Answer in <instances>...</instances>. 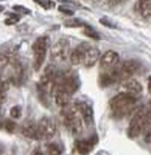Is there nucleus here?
<instances>
[{
  "mask_svg": "<svg viewBox=\"0 0 151 155\" xmlns=\"http://www.w3.org/2000/svg\"><path fill=\"white\" fill-rule=\"evenodd\" d=\"M111 114L117 118H123L130 114L136 107V96H133L127 92H119L112 96L108 102Z\"/></svg>",
  "mask_w": 151,
  "mask_h": 155,
  "instance_id": "1",
  "label": "nucleus"
},
{
  "mask_svg": "<svg viewBox=\"0 0 151 155\" xmlns=\"http://www.w3.org/2000/svg\"><path fill=\"white\" fill-rule=\"evenodd\" d=\"M151 124V103L142 106L138 111L134 114L133 119L130 122L127 130V135L130 138H136L147 130V127Z\"/></svg>",
  "mask_w": 151,
  "mask_h": 155,
  "instance_id": "2",
  "label": "nucleus"
},
{
  "mask_svg": "<svg viewBox=\"0 0 151 155\" xmlns=\"http://www.w3.org/2000/svg\"><path fill=\"white\" fill-rule=\"evenodd\" d=\"M63 120H64V124L66 127L68 128L70 131L72 132L74 135H79L82 134L83 131V119L80 116V112L76 104H72V106H66L63 108Z\"/></svg>",
  "mask_w": 151,
  "mask_h": 155,
  "instance_id": "3",
  "label": "nucleus"
},
{
  "mask_svg": "<svg viewBox=\"0 0 151 155\" xmlns=\"http://www.w3.org/2000/svg\"><path fill=\"white\" fill-rule=\"evenodd\" d=\"M48 50V38L39 36L32 44V51H34V67L35 71H39L41 66L44 64L46 55Z\"/></svg>",
  "mask_w": 151,
  "mask_h": 155,
  "instance_id": "4",
  "label": "nucleus"
},
{
  "mask_svg": "<svg viewBox=\"0 0 151 155\" xmlns=\"http://www.w3.org/2000/svg\"><path fill=\"white\" fill-rule=\"evenodd\" d=\"M56 132V124L51 118H41L38 123V132H36V139L38 140H48L55 135Z\"/></svg>",
  "mask_w": 151,
  "mask_h": 155,
  "instance_id": "5",
  "label": "nucleus"
},
{
  "mask_svg": "<svg viewBox=\"0 0 151 155\" xmlns=\"http://www.w3.org/2000/svg\"><path fill=\"white\" fill-rule=\"evenodd\" d=\"M51 59L54 62H63L70 56V41L67 39H59L50 51Z\"/></svg>",
  "mask_w": 151,
  "mask_h": 155,
  "instance_id": "6",
  "label": "nucleus"
},
{
  "mask_svg": "<svg viewBox=\"0 0 151 155\" xmlns=\"http://www.w3.org/2000/svg\"><path fill=\"white\" fill-rule=\"evenodd\" d=\"M139 70H140V64L136 60H126L120 66H117L119 82H122L124 79H128V78H133Z\"/></svg>",
  "mask_w": 151,
  "mask_h": 155,
  "instance_id": "7",
  "label": "nucleus"
},
{
  "mask_svg": "<svg viewBox=\"0 0 151 155\" xmlns=\"http://www.w3.org/2000/svg\"><path fill=\"white\" fill-rule=\"evenodd\" d=\"M120 87H122V92H127L133 96H138L140 95L143 91L142 84L138 82L134 78H128V79H124L120 82Z\"/></svg>",
  "mask_w": 151,
  "mask_h": 155,
  "instance_id": "8",
  "label": "nucleus"
},
{
  "mask_svg": "<svg viewBox=\"0 0 151 155\" xmlns=\"http://www.w3.org/2000/svg\"><path fill=\"white\" fill-rule=\"evenodd\" d=\"M99 62H100V67L104 70H110L112 67H115L119 62V55H118L115 51H106V52L100 56V59H99Z\"/></svg>",
  "mask_w": 151,
  "mask_h": 155,
  "instance_id": "9",
  "label": "nucleus"
},
{
  "mask_svg": "<svg viewBox=\"0 0 151 155\" xmlns=\"http://www.w3.org/2000/svg\"><path fill=\"white\" fill-rule=\"evenodd\" d=\"M99 59H100V51L94 46H88L87 50H86V52H84L82 63L84 64L87 68H90V67H94L95 63L98 62Z\"/></svg>",
  "mask_w": 151,
  "mask_h": 155,
  "instance_id": "10",
  "label": "nucleus"
},
{
  "mask_svg": "<svg viewBox=\"0 0 151 155\" xmlns=\"http://www.w3.org/2000/svg\"><path fill=\"white\" fill-rule=\"evenodd\" d=\"M76 107L79 110L83 122L87 126H91L92 122H94V111H92L91 106L86 102H79V103H76Z\"/></svg>",
  "mask_w": 151,
  "mask_h": 155,
  "instance_id": "11",
  "label": "nucleus"
},
{
  "mask_svg": "<svg viewBox=\"0 0 151 155\" xmlns=\"http://www.w3.org/2000/svg\"><path fill=\"white\" fill-rule=\"evenodd\" d=\"M96 142H98V138H96V137H92L91 139H80V140H76V143H75L76 151H78L80 155H88L90 153H91L92 147L95 146Z\"/></svg>",
  "mask_w": 151,
  "mask_h": 155,
  "instance_id": "12",
  "label": "nucleus"
},
{
  "mask_svg": "<svg viewBox=\"0 0 151 155\" xmlns=\"http://www.w3.org/2000/svg\"><path fill=\"white\" fill-rule=\"evenodd\" d=\"M90 44H80L76 48H74L71 51V54H70V62H71L72 66H78L83 62V56H84V52L86 50H87V47Z\"/></svg>",
  "mask_w": 151,
  "mask_h": 155,
  "instance_id": "13",
  "label": "nucleus"
},
{
  "mask_svg": "<svg viewBox=\"0 0 151 155\" xmlns=\"http://www.w3.org/2000/svg\"><path fill=\"white\" fill-rule=\"evenodd\" d=\"M52 98L55 99V103L59 106V107L64 108L66 106H68L70 99H71V95H70V94H67L63 88H60V87L56 86L55 91H54V94H52Z\"/></svg>",
  "mask_w": 151,
  "mask_h": 155,
  "instance_id": "14",
  "label": "nucleus"
},
{
  "mask_svg": "<svg viewBox=\"0 0 151 155\" xmlns=\"http://www.w3.org/2000/svg\"><path fill=\"white\" fill-rule=\"evenodd\" d=\"M36 132H38V124L32 123V122H28L21 127V134L27 138H31V139H36Z\"/></svg>",
  "mask_w": 151,
  "mask_h": 155,
  "instance_id": "15",
  "label": "nucleus"
},
{
  "mask_svg": "<svg viewBox=\"0 0 151 155\" xmlns=\"http://www.w3.org/2000/svg\"><path fill=\"white\" fill-rule=\"evenodd\" d=\"M138 8L140 15L147 18L151 15V0H138Z\"/></svg>",
  "mask_w": 151,
  "mask_h": 155,
  "instance_id": "16",
  "label": "nucleus"
},
{
  "mask_svg": "<svg viewBox=\"0 0 151 155\" xmlns=\"http://www.w3.org/2000/svg\"><path fill=\"white\" fill-rule=\"evenodd\" d=\"M47 155H62V150L55 143L47 144Z\"/></svg>",
  "mask_w": 151,
  "mask_h": 155,
  "instance_id": "17",
  "label": "nucleus"
},
{
  "mask_svg": "<svg viewBox=\"0 0 151 155\" xmlns=\"http://www.w3.org/2000/svg\"><path fill=\"white\" fill-rule=\"evenodd\" d=\"M84 34L87 35V36L92 38V39H99V38H100V36H99L98 32H96L92 27H90V25H87V24L84 25Z\"/></svg>",
  "mask_w": 151,
  "mask_h": 155,
  "instance_id": "18",
  "label": "nucleus"
},
{
  "mask_svg": "<svg viewBox=\"0 0 151 155\" xmlns=\"http://www.w3.org/2000/svg\"><path fill=\"white\" fill-rule=\"evenodd\" d=\"M9 115L14 119H19L21 116V108L19 107V106H14V107L9 110Z\"/></svg>",
  "mask_w": 151,
  "mask_h": 155,
  "instance_id": "19",
  "label": "nucleus"
},
{
  "mask_svg": "<svg viewBox=\"0 0 151 155\" xmlns=\"http://www.w3.org/2000/svg\"><path fill=\"white\" fill-rule=\"evenodd\" d=\"M19 20H20V18H19L18 15H11V16H9V18L5 19V21H4V23L7 24V25H12V24H16Z\"/></svg>",
  "mask_w": 151,
  "mask_h": 155,
  "instance_id": "20",
  "label": "nucleus"
},
{
  "mask_svg": "<svg viewBox=\"0 0 151 155\" xmlns=\"http://www.w3.org/2000/svg\"><path fill=\"white\" fill-rule=\"evenodd\" d=\"M8 62H9V59H8L7 55H4V54L0 52V70H3L4 67H7Z\"/></svg>",
  "mask_w": 151,
  "mask_h": 155,
  "instance_id": "21",
  "label": "nucleus"
},
{
  "mask_svg": "<svg viewBox=\"0 0 151 155\" xmlns=\"http://www.w3.org/2000/svg\"><path fill=\"white\" fill-rule=\"evenodd\" d=\"M66 25L67 27H83L86 24L80 20H74V21H66Z\"/></svg>",
  "mask_w": 151,
  "mask_h": 155,
  "instance_id": "22",
  "label": "nucleus"
},
{
  "mask_svg": "<svg viewBox=\"0 0 151 155\" xmlns=\"http://www.w3.org/2000/svg\"><path fill=\"white\" fill-rule=\"evenodd\" d=\"M4 127H5V130L9 131V132H12L15 130V122H12V120H5L4 122Z\"/></svg>",
  "mask_w": 151,
  "mask_h": 155,
  "instance_id": "23",
  "label": "nucleus"
},
{
  "mask_svg": "<svg viewBox=\"0 0 151 155\" xmlns=\"http://www.w3.org/2000/svg\"><path fill=\"white\" fill-rule=\"evenodd\" d=\"M12 9H14V11H19V12H24V14H30V9H28V8H25V7H21V5H14V8H12Z\"/></svg>",
  "mask_w": 151,
  "mask_h": 155,
  "instance_id": "24",
  "label": "nucleus"
},
{
  "mask_svg": "<svg viewBox=\"0 0 151 155\" xmlns=\"http://www.w3.org/2000/svg\"><path fill=\"white\" fill-rule=\"evenodd\" d=\"M144 140H146L147 143H151V124L147 127V130H146V134H144Z\"/></svg>",
  "mask_w": 151,
  "mask_h": 155,
  "instance_id": "25",
  "label": "nucleus"
},
{
  "mask_svg": "<svg viewBox=\"0 0 151 155\" xmlns=\"http://www.w3.org/2000/svg\"><path fill=\"white\" fill-rule=\"evenodd\" d=\"M100 23L106 25V27H111V28H115V25L114 24H111V21L110 20H107V19H104V18H102L100 19Z\"/></svg>",
  "mask_w": 151,
  "mask_h": 155,
  "instance_id": "26",
  "label": "nucleus"
},
{
  "mask_svg": "<svg viewBox=\"0 0 151 155\" xmlns=\"http://www.w3.org/2000/svg\"><path fill=\"white\" fill-rule=\"evenodd\" d=\"M59 11L63 12L64 15H72V11H71V9H67V8H64V7H59Z\"/></svg>",
  "mask_w": 151,
  "mask_h": 155,
  "instance_id": "27",
  "label": "nucleus"
},
{
  "mask_svg": "<svg viewBox=\"0 0 151 155\" xmlns=\"http://www.w3.org/2000/svg\"><path fill=\"white\" fill-rule=\"evenodd\" d=\"M31 155H46V154H44L40 148H35V150L31 153Z\"/></svg>",
  "mask_w": 151,
  "mask_h": 155,
  "instance_id": "28",
  "label": "nucleus"
},
{
  "mask_svg": "<svg viewBox=\"0 0 151 155\" xmlns=\"http://www.w3.org/2000/svg\"><path fill=\"white\" fill-rule=\"evenodd\" d=\"M147 87H149V91L151 92V76L147 79Z\"/></svg>",
  "mask_w": 151,
  "mask_h": 155,
  "instance_id": "29",
  "label": "nucleus"
},
{
  "mask_svg": "<svg viewBox=\"0 0 151 155\" xmlns=\"http://www.w3.org/2000/svg\"><path fill=\"white\" fill-rule=\"evenodd\" d=\"M3 9H4V7H3V5H0V12H2Z\"/></svg>",
  "mask_w": 151,
  "mask_h": 155,
  "instance_id": "30",
  "label": "nucleus"
},
{
  "mask_svg": "<svg viewBox=\"0 0 151 155\" xmlns=\"http://www.w3.org/2000/svg\"><path fill=\"white\" fill-rule=\"evenodd\" d=\"M0 126H2V124H0Z\"/></svg>",
  "mask_w": 151,
  "mask_h": 155,
  "instance_id": "31",
  "label": "nucleus"
}]
</instances>
